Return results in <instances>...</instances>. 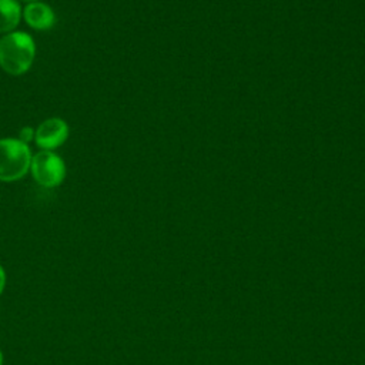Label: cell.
<instances>
[{"mask_svg":"<svg viewBox=\"0 0 365 365\" xmlns=\"http://www.w3.org/2000/svg\"><path fill=\"white\" fill-rule=\"evenodd\" d=\"M34 138V130L31 128V127H23L21 130H20V135H19V140L20 141H23V143H29V141H31Z\"/></svg>","mask_w":365,"mask_h":365,"instance_id":"cell-7","label":"cell"},{"mask_svg":"<svg viewBox=\"0 0 365 365\" xmlns=\"http://www.w3.org/2000/svg\"><path fill=\"white\" fill-rule=\"evenodd\" d=\"M23 1H27V3H36V1H38V0H23Z\"/></svg>","mask_w":365,"mask_h":365,"instance_id":"cell-10","label":"cell"},{"mask_svg":"<svg viewBox=\"0 0 365 365\" xmlns=\"http://www.w3.org/2000/svg\"><path fill=\"white\" fill-rule=\"evenodd\" d=\"M68 137V125L63 118L53 117L44 120L34 131L36 144L44 151L58 148Z\"/></svg>","mask_w":365,"mask_h":365,"instance_id":"cell-4","label":"cell"},{"mask_svg":"<svg viewBox=\"0 0 365 365\" xmlns=\"http://www.w3.org/2000/svg\"><path fill=\"white\" fill-rule=\"evenodd\" d=\"M23 17L34 30H50L56 24V16L51 7L40 1L29 3L23 9Z\"/></svg>","mask_w":365,"mask_h":365,"instance_id":"cell-5","label":"cell"},{"mask_svg":"<svg viewBox=\"0 0 365 365\" xmlns=\"http://www.w3.org/2000/svg\"><path fill=\"white\" fill-rule=\"evenodd\" d=\"M6 285V274H4V269L3 267L0 265V294L3 292V288Z\"/></svg>","mask_w":365,"mask_h":365,"instance_id":"cell-8","label":"cell"},{"mask_svg":"<svg viewBox=\"0 0 365 365\" xmlns=\"http://www.w3.org/2000/svg\"><path fill=\"white\" fill-rule=\"evenodd\" d=\"M30 171L33 178L46 188L57 187L66 177L64 161L53 151H40L31 157Z\"/></svg>","mask_w":365,"mask_h":365,"instance_id":"cell-3","label":"cell"},{"mask_svg":"<svg viewBox=\"0 0 365 365\" xmlns=\"http://www.w3.org/2000/svg\"><path fill=\"white\" fill-rule=\"evenodd\" d=\"M0 365H3V354H1V351H0Z\"/></svg>","mask_w":365,"mask_h":365,"instance_id":"cell-9","label":"cell"},{"mask_svg":"<svg viewBox=\"0 0 365 365\" xmlns=\"http://www.w3.org/2000/svg\"><path fill=\"white\" fill-rule=\"evenodd\" d=\"M36 57V44L30 34L11 31L0 38V67L10 76L24 74Z\"/></svg>","mask_w":365,"mask_h":365,"instance_id":"cell-1","label":"cell"},{"mask_svg":"<svg viewBox=\"0 0 365 365\" xmlns=\"http://www.w3.org/2000/svg\"><path fill=\"white\" fill-rule=\"evenodd\" d=\"M23 10L17 0H0V34L14 31L21 20Z\"/></svg>","mask_w":365,"mask_h":365,"instance_id":"cell-6","label":"cell"},{"mask_svg":"<svg viewBox=\"0 0 365 365\" xmlns=\"http://www.w3.org/2000/svg\"><path fill=\"white\" fill-rule=\"evenodd\" d=\"M31 153L19 138L0 140V181L11 182L23 178L30 170Z\"/></svg>","mask_w":365,"mask_h":365,"instance_id":"cell-2","label":"cell"}]
</instances>
